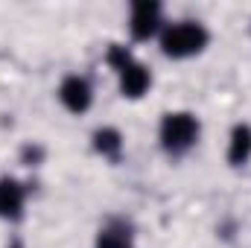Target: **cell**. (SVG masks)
I'll use <instances>...</instances> for the list:
<instances>
[{
    "instance_id": "6",
    "label": "cell",
    "mask_w": 251,
    "mask_h": 248,
    "mask_svg": "<svg viewBox=\"0 0 251 248\" xmlns=\"http://www.w3.org/2000/svg\"><path fill=\"white\" fill-rule=\"evenodd\" d=\"M117 76H120V94H123L126 99H140V97L149 91V85H152V73H149V67L140 64L137 59L128 64L123 73H117Z\"/></svg>"
},
{
    "instance_id": "4",
    "label": "cell",
    "mask_w": 251,
    "mask_h": 248,
    "mask_svg": "<svg viewBox=\"0 0 251 248\" xmlns=\"http://www.w3.org/2000/svg\"><path fill=\"white\" fill-rule=\"evenodd\" d=\"M59 102L70 114H85L94 105V88H91V82L85 76H79V73L64 76L62 85H59Z\"/></svg>"
},
{
    "instance_id": "11",
    "label": "cell",
    "mask_w": 251,
    "mask_h": 248,
    "mask_svg": "<svg viewBox=\"0 0 251 248\" xmlns=\"http://www.w3.org/2000/svg\"><path fill=\"white\" fill-rule=\"evenodd\" d=\"M21 158H24V164L32 167V164H38V161L44 158V149H41L38 143H26V146L21 149Z\"/></svg>"
},
{
    "instance_id": "9",
    "label": "cell",
    "mask_w": 251,
    "mask_h": 248,
    "mask_svg": "<svg viewBox=\"0 0 251 248\" xmlns=\"http://www.w3.org/2000/svg\"><path fill=\"white\" fill-rule=\"evenodd\" d=\"M97 248H128V228L123 225H108L100 231Z\"/></svg>"
},
{
    "instance_id": "5",
    "label": "cell",
    "mask_w": 251,
    "mask_h": 248,
    "mask_svg": "<svg viewBox=\"0 0 251 248\" xmlns=\"http://www.w3.org/2000/svg\"><path fill=\"white\" fill-rule=\"evenodd\" d=\"M24 204H26V190L18 178L3 175L0 178V219L6 222H18L24 216Z\"/></svg>"
},
{
    "instance_id": "2",
    "label": "cell",
    "mask_w": 251,
    "mask_h": 248,
    "mask_svg": "<svg viewBox=\"0 0 251 248\" xmlns=\"http://www.w3.org/2000/svg\"><path fill=\"white\" fill-rule=\"evenodd\" d=\"M199 134H201V123L193 111H170L161 117V125H158V140L170 155L190 152L199 143Z\"/></svg>"
},
{
    "instance_id": "10",
    "label": "cell",
    "mask_w": 251,
    "mask_h": 248,
    "mask_svg": "<svg viewBox=\"0 0 251 248\" xmlns=\"http://www.w3.org/2000/svg\"><path fill=\"white\" fill-rule=\"evenodd\" d=\"M105 62H108V67H111L114 73H123L126 67L134 62V56L128 53V47H123V44H111L108 53H105Z\"/></svg>"
},
{
    "instance_id": "3",
    "label": "cell",
    "mask_w": 251,
    "mask_h": 248,
    "mask_svg": "<svg viewBox=\"0 0 251 248\" xmlns=\"http://www.w3.org/2000/svg\"><path fill=\"white\" fill-rule=\"evenodd\" d=\"M164 29V9L155 0H137L128 9V32L134 41H149Z\"/></svg>"
},
{
    "instance_id": "8",
    "label": "cell",
    "mask_w": 251,
    "mask_h": 248,
    "mask_svg": "<svg viewBox=\"0 0 251 248\" xmlns=\"http://www.w3.org/2000/svg\"><path fill=\"white\" fill-rule=\"evenodd\" d=\"M91 140H94L97 155H102V158H108V161H117L120 152H123V134H120V128H114V125L97 128Z\"/></svg>"
},
{
    "instance_id": "7",
    "label": "cell",
    "mask_w": 251,
    "mask_h": 248,
    "mask_svg": "<svg viewBox=\"0 0 251 248\" xmlns=\"http://www.w3.org/2000/svg\"><path fill=\"white\" fill-rule=\"evenodd\" d=\"M251 161V125L237 123L228 137V164L231 167H246Z\"/></svg>"
},
{
    "instance_id": "1",
    "label": "cell",
    "mask_w": 251,
    "mask_h": 248,
    "mask_svg": "<svg viewBox=\"0 0 251 248\" xmlns=\"http://www.w3.org/2000/svg\"><path fill=\"white\" fill-rule=\"evenodd\" d=\"M210 41V32L199 21H176L161 29V53L167 59H193Z\"/></svg>"
}]
</instances>
